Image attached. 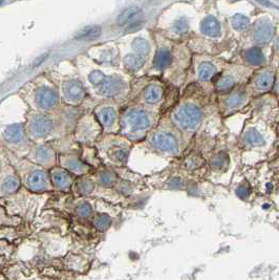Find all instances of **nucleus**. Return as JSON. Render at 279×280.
<instances>
[{
	"label": "nucleus",
	"instance_id": "obj_2",
	"mask_svg": "<svg viewBox=\"0 0 279 280\" xmlns=\"http://www.w3.org/2000/svg\"><path fill=\"white\" fill-rule=\"evenodd\" d=\"M129 150L130 147L127 142L112 141L102 148L100 156H102L103 162L109 166L122 167L126 165Z\"/></svg>",
	"mask_w": 279,
	"mask_h": 280
},
{
	"label": "nucleus",
	"instance_id": "obj_17",
	"mask_svg": "<svg viewBox=\"0 0 279 280\" xmlns=\"http://www.w3.org/2000/svg\"><path fill=\"white\" fill-rule=\"evenodd\" d=\"M141 13V9L138 8V6H131V8L126 9L118 18V24L120 26H122L126 24L128 21H130L133 17L138 16Z\"/></svg>",
	"mask_w": 279,
	"mask_h": 280
},
{
	"label": "nucleus",
	"instance_id": "obj_11",
	"mask_svg": "<svg viewBox=\"0 0 279 280\" xmlns=\"http://www.w3.org/2000/svg\"><path fill=\"white\" fill-rule=\"evenodd\" d=\"M94 177L98 186L103 189L114 188L119 182L118 174L111 168H103L98 170Z\"/></svg>",
	"mask_w": 279,
	"mask_h": 280
},
{
	"label": "nucleus",
	"instance_id": "obj_25",
	"mask_svg": "<svg viewBox=\"0 0 279 280\" xmlns=\"http://www.w3.org/2000/svg\"><path fill=\"white\" fill-rule=\"evenodd\" d=\"M214 74V67L209 63H204L201 67V77L203 79H209Z\"/></svg>",
	"mask_w": 279,
	"mask_h": 280
},
{
	"label": "nucleus",
	"instance_id": "obj_9",
	"mask_svg": "<svg viewBox=\"0 0 279 280\" xmlns=\"http://www.w3.org/2000/svg\"><path fill=\"white\" fill-rule=\"evenodd\" d=\"M54 129L53 122L44 117H39L33 120L28 126V134L32 139L42 140L52 133Z\"/></svg>",
	"mask_w": 279,
	"mask_h": 280
},
{
	"label": "nucleus",
	"instance_id": "obj_10",
	"mask_svg": "<svg viewBox=\"0 0 279 280\" xmlns=\"http://www.w3.org/2000/svg\"><path fill=\"white\" fill-rule=\"evenodd\" d=\"M3 140L14 150H19L25 144V134L22 126L14 125L3 132Z\"/></svg>",
	"mask_w": 279,
	"mask_h": 280
},
{
	"label": "nucleus",
	"instance_id": "obj_14",
	"mask_svg": "<svg viewBox=\"0 0 279 280\" xmlns=\"http://www.w3.org/2000/svg\"><path fill=\"white\" fill-rule=\"evenodd\" d=\"M76 215L80 219H89L94 216V208L86 199L79 200L76 206Z\"/></svg>",
	"mask_w": 279,
	"mask_h": 280
},
{
	"label": "nucleus",
	"instance_id": "obj_20",
	"mask_svg": "<svg viewBox=\"0 0 279 280\" xmlns=\"http://www.w3.org/2000/svg\"><path fill=\"white\" fill-rule=\"evenodd\" d=\"M247 60L252 64H260L263 61V55L258 48H251L246 53Z\"/></svg>",
	"mask_w": 279,
	"mask_h": 280
},
{
	"label": "nucleus",
	"instance_id": "obj_5",
	"mask_svg": "<svg viewBox=\"0 0 279 280\" xmlns=\"http://www.w3.org/2000/svg\"><path fill=\"white\" fill-rule=\"evenodd\" d=\"M59 166L69 171L76 176L87 175L91 172L92 167L82 161L77 154H62L59 156Z\"/></svg>",
	"mask_w": 279,
	"mask_h": 280
},
{
	"label": "nucleus",
	"instance_id": "obj_7",
	"mask_svg": "<svg viewBox=\"0 0 279 280\" xmlns=\"http://www.w3.org/2000/svg\"><path fill=\"white\" fill-rule=\"evenodd\" d=\"M202 114L195 107L187 106L182 108V110L175 116V121L181 129L185 131L195 130L201 123Z\"/></svg>",
	"mask_w": 279,
	"mask_h": 280
},
{
	"label": "nucleus",
	"instance_id": "obj_26",
	"mask_svg": "<svg viewBox=\"0 0 279 280\" xmlns=\"http://www.w3.org/2000/svg\"><path fill=\"white\" fill-rule=\"evenodd\" d=\"M232 84H233V80L231 78H225V79H223V81H221L220 83H219V87L221 88V89H227V88H229V87H231L232 86Z\"/></svg>",
	"mask_w": 279,
	"mask_h": 280
},
{
	"label": "nucleus",
	"instance_id": "obj_22",
	"mask_svg": "<svg viewBox=\"0 0 279 280\" xmlns=\"http://www.w3.org/2000/svg\"><path fill=\"white\" fill-rule=\"evenodd\" d=\"M272 81H273V76H272L271 73H263L256 81L257 87L260 89H266L271 85Z\"/></svg>",
	"mask_w": 279,
	"mask_h": 280
},
{
	"label": "nucleus",
	"instance_id": "obj_27",
	"mask_svg": "<svg viewBox=\"0 0 279 280\" xmlns=\"http://www.w3.org/2000/svg\"><path fill=\"white\" fill-rule=\"evenodd\" d=\"M256 1L259 2L260 4H262L264 6H267V8H273L275 10H278V6L275 3L269 1V0H256Z\"/></svg>",
	"mask_w": 279,
	"mask_h": 280
},
{
	"label": "nucleus",
	"instance_id": "obj_3",
	"mask_svg": "<svg viewBox=\"0 0 279 280\" xmlns=\"http://www.w3.org/2000/svg\"><path fill=\"white\" fill-rule=\"evenodd\" d=\"M21 186L22 182L15 167L10 163L2 161L0 173V195L2 198L12 196L19 191Z\"/></svg>",
	"mask_w": 279,
	"mask_h": 280
},
{
	"label": "nucleus",
	"instance_id": "obj_15",
	"mask_svg": "<svg viewBox=\"0 0 279 280\" xmlns=\"http://www.w3.org/2000/svg\"><path fill=\"white\" fill-rule=\"evenodd\" d=\"M102 33V28L99 25H89L82 28L80 32H78L75 38L78 40H89L99 37Z\"/></svg>",
	"mask_w": 279,
	"mask_h": 280
},
{
	"label": "nucleus",
	"instance_id": "obj_4",
	"mask_svg": "<svg viewBox=\"0 0 279 280\" xmlns=\"http://www.w3.org/2000/svg\"><path fill=\"white\" fill-rule=\"evenodd\" d=\"M150 143L157 151L171 156L180 154V141L172 132L157 131L152 136Z\"/></svg>",
	"mask_w": 279,
	"mask_h": 280
},
{
	"label": "nucleus",
	"instance_id": "obj_16",
	"mask_svg": "<svg viewBox=\"0 0 279 280\" xmlns=\"http://www.w3.org/2000/svg\"><path fill=\"white\" fill-rule=\"evenodd\" d=\"M273 37V27L270 23L260 22L255 32V39L260 42H268Z\"/></svg>",
	"mask_w": 279,
	"mask_h": 280
},
{
	"label": "nucleus",
	"instance_id": "obj_12",
	"mask_svg": "<svg viewBox=\"0 0 279 280\" xmlns=\"http://www.w3.org/2000/svg\"><path fill=\"white\" fill-rule=\"evenodd\" d=\"M98 184L96 183V179L94 176L83 175L79 176L78 179H76L74 188L76 190V193L79 196H90L92 195V193L95 192L96 187Z\"/></svg>",
	"mask_w": 279,
	"mask_h": 280
},
{
	"label": "nucleus",
	"instance_id": "obj_21",
	"mask_svg": "<svg viewBox=\"0 0 279 280\" xmlns=\"http://www.w3.org/2000/svg\"><path fill=\"white\" fill-rule=\"evenodd\" d=\"M246 141L251 145H260L263 143V138L258 131L255 129H251L246 134Z\"/></svg>",
	"mask_w": 279,
	"mask_h": 280
},
{
	"label": "nucleus",
	"instance_id": "obj_23",
	"mask_svg": "<svg viewBox=\"0 0 279 280\" xmlns=\"http://www.w3.org/2000/svg\"><path fill=\"white\" fill-rule=\"evenodd\" d=\"M114 188H117L118 193H120L121 195H124V196L130 195L133 189L131 184L127 181H119Z\"/></svg>",
	"mask_w": 279,
	"mask_h": 280
},
{
	"label": "nucleus",
	"instance_id": "obj_18",
	"mask_svg": "<svg viewBox=\"0 0 279 280\" xmlns=\"http://www.w3.org/2000/svg\"><path fill=\"white\" fill-rule=\"evenodd\" d=\"M99 119L103 127L105 128H111L114 124V121H116V114L111 109H106L100 112Z\"/></svg>",
	"mask_w": 279,
	"mask_h": 280
},
{
	"label": "nucleus",
	"instance_id": "obj_19",
	"mask_svg": "<svg viewBox=\"0 0 279 280\" xmlns=\"http://www.w3.org/2000/svg\"><path fill=\"white\" fill-rule=\"evenodd\" d=\"M203 30L208 35H213V36L218 35L220 31L217 21L214 18H208L205 21V24L203 25Z\"/></svg>",
	"mask_w": 279,
	"mask_h": 280
},
{
	"label": "nucleus",
	"instance_id": "obj_13",
	"mask_svg": "<svg viewBox=\"0 0 279 280\" xmlns=\"http://www.w3.org/2000/svg\"><path fill=\"white\" fill-rule=\"evenodd\" d=\"M112 225V219L106 213H95L92 216V226L100 232H105Z\"/></svg>",
	"mask_w": 279,
	"mask_h": 280
},
{
	"label": "nucleus",
	"instance_id": "obj_28",
	"mask_svg": "<svg viewBox=\"0 0 279 280\" xmlns=\"http://www.w3.org/2000/svg\"><path fill=\"white\" fill-rule=\"evenodd\" d=\"M277 89H278V91H279V82H278V85H277Z\"/></svg>",
	"mask_w": 279,
	"mask_h": 280
},
{
	"label": "nucleus",
	"instance_id": "obj_6",
	"mask_svg": "<svg viewBox=\"0 0 279 280\" xmlns=\"http://www.w3.org/2000/svg\"><path fill=\"white\" fill-rule=\"evenodd\" d=\"M51 181L54 190L60 192H70L75 185L74 174L61 166H55L49 170Z\"/></svg>",
	"mask_w": 279,
	"mask_h": 280
},
{
	"label": "nucleus",
	"instance_id": "obj_24",
	"mask_svg": "<svg viewBox=\"0 0 279 280\" xmlns=\"http://www.w3.org/2000/svg\"><path fill=\"white\" fill-rule=\"evenodd\" d=\"M233 24L238 30H244L249 25V20L244 16H235L233 19Z\"/></svg>",
	"mask_w": 279,
	"mask_h": 280
},
{
	"label": "nucleus",
	"instance_id": "obj_1",
	"mask_svg": "<svg viewBox=\"0 0 279 280\" xmlns=\"http://www.w3.org/2000/svg\"><path fill=\"white\" fill-rule=\"evenodd\" d=\"M14 166V165H13ZM18 172L24 188L33 193H44L53 191L49 171L30 160L20 161L14 166Z\"/></svg>",
	"mask_w": 279,
	"mask_h": 280
},
{
	"label": "nucleus",
	"instance_id": "obj_8",
	"mask_svg": "<svg viewBox=\"0 0 279 280\" xmlns=\"http://www.w3.org/2000/svg\"><path fill=\"white\" fill-rule=\"evenodd\" d=\"M28 160L47 170L54 168L57 164V156L55 151L51 147L44 145L33 149L30 155H28Z\"/></svg>",
	"mask_w": 279,
	"mask_h": 280
}]
</instances>
